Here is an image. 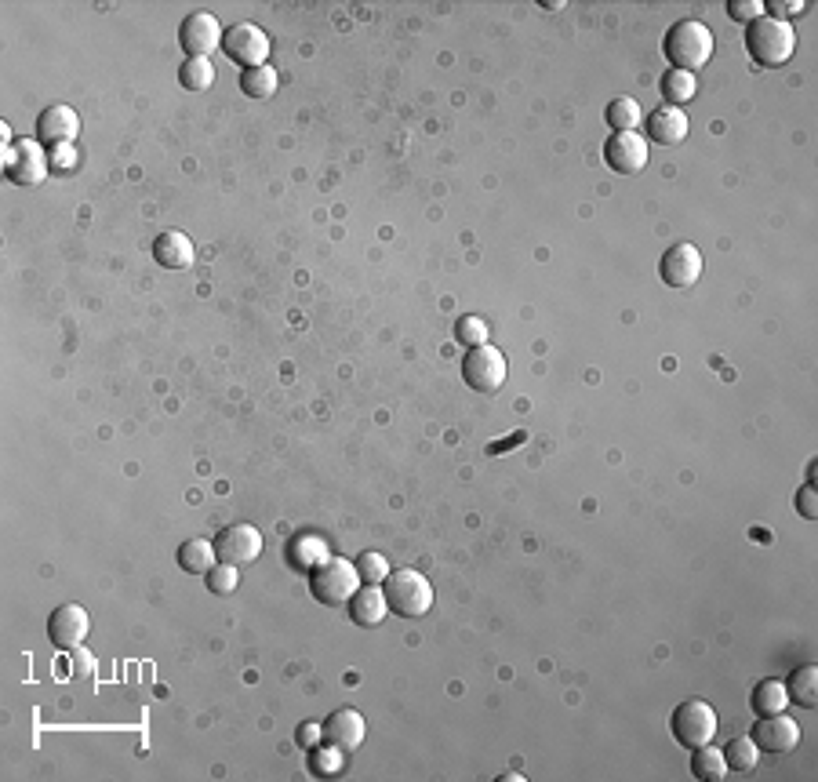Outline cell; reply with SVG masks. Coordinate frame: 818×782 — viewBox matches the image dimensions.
Returning a JSON list of instances; mask_svg holds the SVG:
<instances>
[{
	"label": "cell",
	"instance_id": "obj_1",
	"mask_svg": "<svg viewBox=\"0 0 818 782\" xmlns=\"http://www.w3.org/2000/svg\"><path fill=\"white\" fill-rule=\"evenodd\" d=\"M713 30L699 19H680L673 22L662 37V55L669 59V70L695 73L713 59Z\"/></svg>",
	"mask_w": 818,
	"mask_h": 782
},
{
	"label": "cell",
	"instance_id": "obj_2",
	"mask_svg": "<svg viewBox=\"0 0 818 782\" xmlns=\"http://www.w3.org/2000/svg\"><path fill=\"white\" fill-rule=\"evenodd\" d=\"M746 51L757 66H764V70H779V66H786V62L793 59V51H797V33H793L789 22L768 19V15H764V19L749 22L746 26Z\"/></svg>",
	"mask_w": 818,
	"mask_h": 782
},
{
	"label": "cell",
	"instance_id": "obj_3",
	"mask_svg": "<svg viewBox=\"0 0 818 782\" xmlns=\"http://www.w3.org/2000/svg\"><path fill=\"white\" fill-rule=\"evenodd\" d=\"M382 593H386V604L390 612H397L400 619H422V615L433 608V586L422 572L415 568H397L390 572V579L382 582Z\"/></svg>",
	"mask_w": 818,
	"mask_h": 782
},
{
	"label": "cell",
	"instance_id": "obj_4",
	"mask_svg": "<svg viewBox=\"0 0 818 782\" xmlns=\"http://www.w3.org/2000/svg\"><path fill=\"white\" fill-rule=\"evenodd\" d=\"M360 590V575L357 564L346 561V557H328L324 564H317L310 572V593L320 604H350V597Z\"/></svg>",
	"mask_w": 818,
	"mask_h": 782
},
{
	"label": "cell",
	"instance_id": "obj_5",
	"mask_svg": "<svg viewBox=\"0 0 818 782\" xmlns=\"http://www.w3.org/2000/svg\"><path fill=\"white\" fill-rule=\"evenodd\" d=\"M669 732H673V739H677L684 750H699V746L717 739V713L702 699L680 702L677 710H673V717H669Z\"/></svg>",
	"mask_w": 818,
	"mask_h": 782
},
{
	"label": "cell",
	"instance_id": "obj_6",
	"mask_svg": "<svg viewBox=\"0 0 818 782\" xmlns=\"http://www.w3.org/2000/svg\"><path fill=\"white\" fill-rule=\"evenodd\" d=\"M4 179L15 182V186H40V182L48 179V150L40 146L37 139H19L11 142L8 150H4Z\"/></svg>",
	"mask_w": 818,
	"mask_h": 782
},
{
	"label": "cell",
	"instance_id": "obj_7",
	"mask_svg": "<svg viewBox=\"0 0 818 782\" xmlns=\"http://www.w3.org/2000/svg\"><path fill=\"white\" fill-rule=\"evenodd\" d=\"M270 48L273 44H270V37H266V30H259L255 22H237V26H230V30L222 33V51H226V59L244 66V70H251V66H266Z\"/></svg>",
	"mask_w": 818,
	"mask_h": 782
},
{
	"label": "cell",
	"instance_id": "obj_8",
	"mask_svg": "<svg viewBox=\"0 0 818 782\" xmlns=\"http://www.w3.org/2000/svg\"><path fill=\"white\" fill-rule=\"evenodd\" d=\"M462 379H466L469 390L477 393H499L506 386V357H502L495 346H477V350H466V361H462Z\"/></svg>",
	"mask_w": 818,
	"mask_h": 782
},
{
	"label": "cell",
	"instance_id": "obj_9",
	"mask_svg": "<svg viewBox=\"0 0 818 782\" xmlns=\"http://www.w3.org/2000/svg\"><path fill=\"white\" fill-rule=\"evenodd\" d=\"M179 48L190 59H208L211 51L222 48V26L211 11H190L179 26Z\"/></svg>",
	"mask_w": 818,
	"mask_h": 782
},
{
	"label": "cell",
	"instance_id": "obj_10",
	"mask_svg": "<svg viewBox=\"0 0 818 782\" xmlns=\"http://www.w3.org/2000/svg\"><path fill=\"white\" fill-rule=\"evenodd\" d=\"M702 270H706L702 251L688 241L666 248V255H662V262H659V277H662V284H669V288H691V284L702 277Z\"/></svg>",
	"mask_w": 818,
	"mask_h": 782
},
{
	"label": "cell",
	"instance_id": "obj_11",
	"mask_svg": "<svg viewBox=\"0 0 818 782\" xmlns=\"http://www.w3.org/2000/svg\"><path fill=\"white\" fill-rule=\"evenodd\" d=\"M215 553H219V561L244 568V564L262 557V532L255 524H230V528H222L219 539H215Z\"/></svg>",
	"mask_w": 818,
	"mask_h": 782
},
{
	"label": "cell",
	"instance_id": "obj_12",
	"mask_svg": "<svg viewBox=\"0 0 818 782\" xmlns=\"http://www.w3.org/2000/svg\"><path fill=\"white\" fill-rule=\"evenodd\" d=\"M88 630H91V615L84 612L80 604H59L48 619V641L51 648H59V652L80 648L84 637H88Z\"/></svg>",
	"mask_w": 818,
	"mask_h": 782
},
{
	"label": "cell",
	"instance_id": "obj_13",
	"mask_svg": "<svg viewBox=\"0 0 818 782\" xmlns=\"http://www.w3.org/2000/svg\"><path fill=\"white\" fill-rule=\"evenodd\" d=\"M749 739L757 742L760 753H789V750H797L800 724L793 721V717H786V710H782V713H768V717H757V724H753Z\"/></svg>",
	"mask_w": 818,
	"mask_h": 782
},
{
	"label": "cell",
	"instance_id": "obj_14",
	"mask_svg": "<svg viewBox=\"0 0 818 782\" xmlns=\"http://www.w3.org/2000/svg\"><path fill=\"white\" fill-rule=\"evenodd\" d=\"M604 161L608 168H615L619 175H637L648 164V139L640 131H615L604 142Z\"/></svg>",
	"mask_w": 818,
	"mask_h": 782
},
{
	"label": "cell",
	"instance_id": "obj_15",
	"mask_svg": "<svg viewBox=\"0 0 818 782\" xmlns=\"http://www.w3.org/2000/svg\"><path fill=\"white\" fill-rule=\"evenodd\" d=\"M80 131V117L73 106L66 102H51L37 113V124H33V139L44 142V146H59V142H73Z\"/></svg>",
	"mask_w": 818,
	"mask_h": 782
},
{
	"label": "cell",
	"instance_id": "obj_16",
	"mask_svg": "<svg viewBox=\"0 0 818 782\" xmlns=\"http://www.w3.org/2000/svg\"><path fill=\"white\" fill-rule=\"evenodd\" d=\"M688 113L680 106H659L655 113L644 117V139L659 142V146H677L688 139Z\"/></svg>",
	"mask_w": 818,
	"mask_h": 782
},
{
	"label": "cell",
	"instance_id": "obj_17",
	"mask_svg": "<svg viewBox=\"0 0 818 782\" xmlns=\"http://www.w3.org/2000/svg\"><path fill=\"white\" fill-rule=\"evenodd\" d=\"M364 735H368V724H364V713L360 710H350V706H342V710H335L324 721V742H331V746H339V750L353 753L364 742Z\"/></svg>",
	"mask_w": 818,
	"mask_h": 782
},
{
	"label": "cell",
	"instance_id": "obj_18",
	"mask_svg": "<svg viewBox=\"0 0 818 782\" xmlns=\"http://www.w3.org/2000/svg\"><path fill=\"white\" fill-rule=\"evenodd\" d=\"M153 259H157V266H164V270H190L193 259H197V248H193V241L186 233L164 230L157 241H153Z\"/></svg>",
	"mask_w": 818,
	"mask_h": 782
},
{
	"label": "cell",
	"instance_id": "obj_19",
	"mask_svg": "<svg viewBox=\"0 0 818 782\" xmlns=\"http://www.w3.org/2000/svg\"><path fill=\"white\" fill-rule=\"evenodd\" d=\"M350 619L353 626H379L382 619H386V612H390V604H386V593H382V586H360L357 593L350 597Z\"/></svg>",
	"mask_w": 818,
	"mask_h": 782
},
{
	"label": "cell",
	"instance_id": "obj_20",
	"mask_svg": "<svg viewBox=\"0 0 818 782\" xmlns=\"http://www.w3.org/2000/svg\"><path fill=\"white\" fill-rule=\"evenodd\" d=\"M284 557H288L291 568L313 572L317 564L328 561L331 553H328V542L320 539V535H299V539H291L288 546H284Z\"/></svg>",
	"mask_w": 818,
	"mask_h": 782
},
{
	"label": "cell",
	"instance_id": "obj_21",
	"mask_svg": "<svg viewBox=\"0 0 818 782\" xmlns=\"http://www.w3.org/2000/svg\"><path fill=\"white\" fill-rule=\"evenodd\" d=\"M175 561H179L182 572L208 575L211 568L219 564V553H215V542H208V539H186L179 546V553H175Z\"/></svg>",
	"mask_w": 818,
	"mask_h": 782
},
{
	"label": "cell",
	"instance_id": "obj_22",
	"mask_svg": "<svg viewBox=\"0 0 818 782\" xmlns=\"http://www.w3.org/2000/svg\"><path fill=\"white\" fill-rule=\"evenodd\" d=\"M691 775L702 782H720L728 779V761H724V750H717V746H699V750H691Z\"/></svg>",
	"mask_w": 818,
	"mask_h": 782
},
{
	"label": "cell",
	"instance_id": "obj_23",
	"mask_svg": "<svg viewBox=\"0 0 818 782\" xmlns=\"http://www.w3.org/2000/svg\"><path fill=\"white\" fill-rule=\"evenodd\" d=\"M659 91H662V99H666V106H680V110H684V102L695 99V91H699V81H695V73L669 70V73H662Z\"/></svg>",
	"mask_w": 818,
	"mask_h": 782
},
{
	"label": "cell",
	"instance_id": "obj_24",
	"mask_svg": "<svg viewBox=\"0 0 818 782\" xmlns=\"http://www.w3.org/2000/svg\"><path fill=\"white\" fill-rule=\"evenodd\" d=\"M786 692H789V702H797V706H804V710H811L818 702V666H800V670L789 673L786 681Z\"/></svg>",
	"mask_w": 818,
	"mask_h": 782
},
{
	"label": "cell",
	"instance_id": "obj_25",
	"mask_svg": "<svg viewBox=\"0 0 818 782\" xmlns=\"http://www.w3.org/2000/svg\"><path fill=\"white\" fill-rule=\"evenodd\" d=\"M749 706L753 713L768 717V713H782L789 706V692H786V681H760L749 695Z\"/></svg>",
	"mask_w": 818,
	"mask_h": 782
},
{
	"label": "cell",
	"instance_id": "obj_26",
	"mask_svg": "<svg viewBox=\"0 0 818 782\" xmlns=\"http://www.w3.org/2000/svg\"><path fill=\"white\" fill-rule=\"evenodd\" d=\"M277 88H280V77L270 62L240 73V91H244L248 99H270V95H277Z\"/></svg>",
	"mask_w": 818,
	"mask_h": 782
},
{
	"label": "cell",
	"instance_id": "obj_27",
	"mask_svg": "<svg viewBox=\"0 0 818 782\" xmlns=\"http://www.w3.org/2000/svg\"><path fill=\"white\" fill-rule=\"evenodd\" d=\"M604 121L611 124V131H637L640 124H644V110H640L637 99L619 95L615 102H608V110H604Z\"/></svg>",
	"mask_w": 818,
	"mask_h": 782
},
{
	"label": "cell",
	"instance_id": "obj_28",
	"mask_svg": "<svg viewBox=\"0 0 818 782\" xmlns=\"http://www.w3.org/2000/svg\"><path fill=\"white\" fill-rule=\"evenodd\" d=\"M724 761H728V772H739V775L757 772V764H760L757 742L749 739V735H742V739H731L728 746H724Z\"/></svg>",
	"mask_w": 818,
	"mask_h": 782
},
{
	"label": "cell",
	"instance_id": "obj_29",
	"mask_svg": "<svg viewBox=\"0 0 818 782\" xmlns=\"http://www.w3.org/2000/svg\"><path fill=\"white\" fill-rule=\"evenodd\" d=\"M179 84L186 91H208L215 84V66L211 59H186L179 66Z\"/></svg>",
	"mask_w": 818,
	"mask_h": 782
},
{
	"label": "cell",
	"instance_id": "obj_30",
	"mask_svg": "<svg viewBox=\"0 0 818 782\" xmlns=\"http://www.w3.org/2000/svg\"><path fill=\"white\" fill-rule=\"evenodd\" d=\"M342 764H346V750H339V746H331V742H317L310 750V772L313 775H339Z\"/></svg>",
	"mask_w": 818,
	"mask_h": 782
},
{
	"label": "cell",
	"instance_id": "obj_31",
	"mask_svg": "<svg viewBox=\"0 0 818 782\" xmlns=\"http://www.w3.org/2000/svg\"><path fill=\"white\" fill-rule=\"evenodd\" d=\"M455 339H459V346H466V350H477V346H488L491 339V328L484 317H459V324H455Z\"/></svg>",
	"mask_w": 818,
	"mask_h": 782
},
{
	"label": "cell",
	"instance_id": "obj_32",
	"mask_svg": "<svg viewBox=\"0 0 818 782\" xmlns=\"http://www.w3.org/2000/svg\"><path fill=\"white\" fill-rule=\"evenodd\" d=\"M357 575H360V582H368V586H382V582L390 579V561L382 557V553H375V550H368V553H360L357 561Z\"/></svg>",
	"mask_w": 818,
	"mask_h": 782
},
{
	"label": "cell",
	"instance_id": "obj_33",
	"mask_svg": "<svg viewBox=\"0 0 818 782\" xmlns=\"http://www.w3.org/2000/svg\"><path fill=\"white\" fill-rule=\"evenodd\" d=\"M204 582H208V590L215 593V597H230V593H237V586H240V568L237 564L219 561L208 575H204Z\"/></svg>",
	"mask_w": 818,
	"mask_h": 782
},
{
	"label": "cell",
	"instance_id": "obj_34",
	"mask_svg": "<svg viewBox=\"0 0 818 782\" xmlns=\"http://www.w3.org/2000/svg\"><path fill=\"white\" fill-rule=\"evenodd\" d=\"M48 164L51 171H59V175H73V171L80 168V153L73 142H59V146H48Z\"/></svg>",
	"mask_w": 818,
	"mask_h": 782
},
{
	"label": "cell",
	"instance_id": "obj_35",
	"mask_svg": "<svg viewBox=\"0 0 818 782\" xmlns=\"http://www.w3.org/2000/svg\"><path fill=\"white\" fill-rule=\"evenodd\" d=\"M728 15L735 22H757V19H764V4L760 0H731L728 4Z\"/></svg>",
	"mask_w": 818,
	"mask_h": 782
},
{
	"label": "cell",
	"instance_id": "obj_36",
	"mask_svg": "<svg viewBox=\"0 0 818 782\" xmlns=\"http://www.w3.org/2000/svg\"><path fill=\"white\" fill-rule=\"evenodd\" d=\"M91 673H95V659H91V652H84V648H73V652H70V670H66V677H73V681H88Z\"/></svg>",
	"mask_w": 818,
	"mask_h": 782
},
{
	"label": "cell",
	"instance_id": "obj_37",
	"mask_svg": "<svg viewBox=\"0 0 818 782\" xmlns=\"http://www.w3.org/2000/svg\"><path fill=\"white\" fill-rule=\"evenodd\" d=\"M804 8H808L804 0H775V4H764V15H768V19L789 22L793 15H800Z\"/></svg>",
	"mask_w": 818,
	"mask_h": 782
},
{
	"label": "cell",
	"instance_id": "obj_38",
	"mask_svg": "<svg viewBox=\"0 0 818 782\" xmlns=\"http://www.w3.org/2000/svg\"><path fill=\"white\" fill-rule=\"evenodd\" d=\"M797 510L804 521H818V495H815V484H804L797 492Z\"/></svg>",
	"mask_w": 818,
	"mask_h": 782
},
{
	"label": "cell",
	"instance_id": "obj_39",
	"mask_svg": "<svg viewBox=\"0 0 818 782\" xmlns=\"http://www.w3.org/2000/svg\"><path fill=\"white\" fill-rule=\"evenodd\" d=\"M295 739H299V746H302V750H313L317 742H324V728H320V724H302V728H299V735H295Z\"/></svg>",
	"mask_w": 818,
	"mask_h": 782
}]
</instances>
